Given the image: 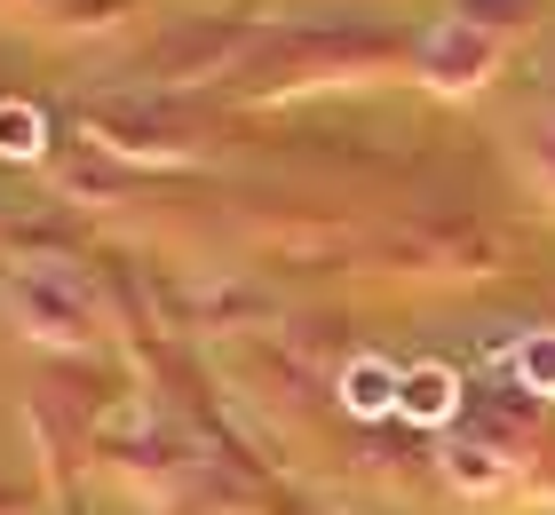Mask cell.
Masks as SVG:
<instances>
[{"mask_svg": "<svg viewBox=\"0 0 555 515\" xmlns=\"http://www.w3.org/2000/svg\"><path fill=\"white\" fill-rule=\"evenodd\" d=\"M0 151H9V159H33V151H40V112L0 103Z\"/></svg>", "mask_w": 555, "mask_h": 515, "instance_id": "6da1fadb", "label": "cell"}]
</instances>
